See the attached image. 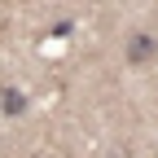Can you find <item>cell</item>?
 I'll return each instance as SVG.
<instances>
[{
	"label": "cell",
	"instance_id": "6da1fadb",
	"mask_svg": "<svg viewBox=\"0 0 158 158\" xmlns=\"http://www.w3.org/2000/svg\"><path fill=\"white\" fill-rule=\"evenodd\" d=\"M154 57H158V40H154V35L141 31V35L127 40V62H132V66H145V62H154Z\"/></svg>",
	"mask_w": 158,
	"mask_h": 158
},
{
	"label": "cell",
	"instance_id": "7a4b0ae2",
	"mask_svg": "<svg viewBox=\"0 0 158 158\" xmlns=\"http://www.w3.org/2000/svg\"><path fill=\"white\" fill-rule=\"evenodd\" d=\"M0 110H5V114H13V118H18V114H22V110H27V97H22V92H18V88H5V92H0Z\"/></svg>",
	"mask_w": 158,
	"mask_h": 158
}]
</instances>
